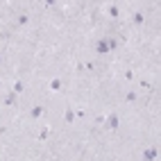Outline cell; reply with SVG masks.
<instances>
[{"instance_id": "cell-4", "label": "cell", "mask_w": 161, "mask_h": 161, "mask_svg": "<svg viewBox=\"0 0 161 161\" xmlns=\"http://www.w3.org/2000/svg\"><path fill=\"white\" fill-rule=\"evenodd\" d=\"M30 114H32V118H39L41 114H43V109H41V107H34L32 111H30Z\"/></svg>"}, {"instance_id": "cell-3", "label": "cell", "mask_w": 161, "mask_h": 161, "mask_svg": "<svg viewBox=\"0 0 161 161\" xmlns=\"http://www.w3.org/2000/svg\"><path fill=\"white\" fill-rule=\"evenodd\" d=\"M107 125L111 127V129H116V127H118V116H116V114H111V116H109V120H107Z\"/></svg>"}, {"instance_id": "cell-5", "label": "cell", "mask_w": 161, "mask_h": 161, "mask_svg": "<svg viewBox=\"0 0 161 161\" xmlns=\"http://www.w3.org/2000/svg\"><path fill=\"white\" fill-rule=\"evenodd\" d=\"M134 23H138V25L143 23V14H141V12H138V14H134Z\"/></svg>"}, {"instance_id": "cell-1", "label": "cell", "mask_w": 161, "mask_h": 161, "mask_svg": "<svg viewBox=\"0 0 161 161\" xmlns=\"http://www.w3.org/2000/svg\"><path fill=\"white\" fill-rule=\"evenodd\" d=\"M100 54H107L109 52V39H100L98 41V48H95Z\"/></svg>"}, {"instance_id": "cell-2", "label": "cell", "mask_w": 161, "mask_h": 161, "mask_svg": "<svg viewBox=\"0 0 161 161\" xmlns=\"http://www.w3.org/2000/svg\"><path fill=\"white\" fill-rule=\"evenodd\" d=\"M154 157H157V148H148L143 152V159L145 161H154Z\"/></svg>"}, {"instance_id": "cell-6", "label": "cell", "mask_w": 161, "mask_h": 161, "mask_svg": "<svg viewBox=\"0 0 161 161\" xmlns=\"http://www.w3.org/2000/svg\"><path fill=\"white\" fill-rule=\"evenodd\" d=\"M21 91H23V84L16 82V84H14V93H21Z\"/></svg>"}, {"instance_id": "cell-7", "label": "cell", "mask_w": 161, "mask_h": 161, "mask_svg": "<svg viewBox=\"0 0 161 161\" xmlns=\"http://www.w3.org/2000/svg\"><path fill=\"white\" fill-rule=\"evenodd\" d=\"M50 86H52L54 91H57V89H59V86H61V82H59V80H54V82H52V84H50Z\"/></svg>"}]
</instances>
